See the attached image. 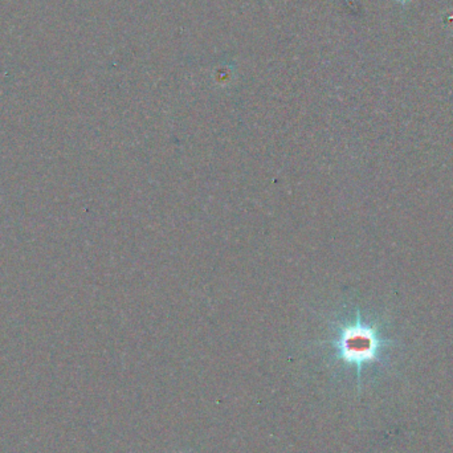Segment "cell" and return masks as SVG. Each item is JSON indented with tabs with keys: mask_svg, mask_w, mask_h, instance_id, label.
<instances>
[{
	"mask_svg": "<svg viewBox=\"0 0 453 453\" xmlns=\"http://www.w3.org/2000/svg\"><path fill=\"white\" fill-rule=\"evenodd\" d=\"M390 345L391 341L383 337L380 325L363 319L359 310L353 319L338 324L336 337L331 341L338 361L356 367L358 388L363 367L379 362Z\"/></svg>",
	"mask_w": 453,
	"mask_h": 453,
	"instance_id": "6da1fadb",
	"label": "cell"
}]
</instances>
